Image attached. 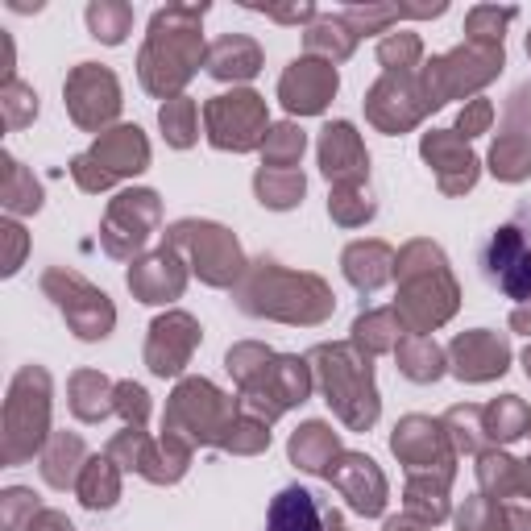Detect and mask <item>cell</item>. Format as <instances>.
<instances>
[{
  "label": "cell",
  "mask_w": 531,
  "mask_h": 531,
  "mask_svg": "<svg viewBox=\"0 0 531 531\" xmlns=\"http://www.w3.org/2000/svg\"><path fill=\"white\" fill-rule=\"evenodd\" d=\"M482 278L519 303L531 299V208H519L482 245Z\"/></svg>",
  "instance_id": "cell-1"
},
{
  "label": "cell",
  "mask_w": 531,
  "mask_h": 531,
  "mask_svg": "<svg viewBox=\"0 0 531 531\" xmlns=\"http://www.w3.org/2000/svg\"><path fill=\"white\" fill-rule=\"evenodd\" d=\"M332 92H337V71L320 63H295L283 79V96L291 113H320Z\"/></svg>",
  "instance_id": "cell-2"
},
{
  "label": "cell",
  "mask_w": 531,
  "mask_h": 531,
  "mask_svg": "<svg viewBox=\"0 0 531 531\" xmlns=\"http://www.w3.org/2000/svg\"><path fill=\"white\" fill-rule=\"evenodd\" d=\"M266 531H324V511H320L316 494L303 486L278 490V498L270 502V515H266Z\"/></svg>",
  "instance_id": "cell-3"
},
{
  "label": "cell",
  "mask_w": 531,
  "mask_h": 531,
  "mask_svg": "<svg viewBox=\"0 0 531 531\" xmlns=\"http://www.w3.org/2000/svg\"><path fill=\"white\" fill-rule=\"evenodd\" d=\"M125 9H108V5H92L88 9V21H92V30H96V38H104V42H121L125 38Z\"/></svg>",
  "instance_id": "cell-4"
},
{
  "label": "cell",
  "mask_w": 531,
  "mask_h": 531,
  "mask_svg": "<svg viewBox=\"0 0 531 531\" xmlns=\"http://www.w3.org/2000/svg\"><path fill=\"white\" fill-rule=\"evenodd\" d=\"M490 121V104H473L469 113H461V129L465 133H473V129H482Z\"/></svg>",
  "instance_id": "cell-5"
},
{
  "label": "cell",
  "mask_w": 531,
  "mask_h": 531,
  "mask_svg": "<svg viewBox=\"0 0 531 531\" xmlns=\"http://www.w3.org/2000/svg\"><path fill=\"white\" fill-rule=\"evenodd\" d=\"M527 54H531V38H527Z\"/></svg>",
  "instance_id": "cell-6"
}]
</instances>
